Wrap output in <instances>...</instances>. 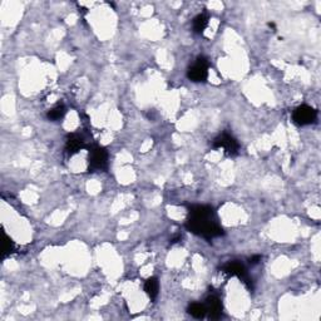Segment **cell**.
Listing matches in <instances>:
<instances>
[{
    "instance_id": "6da1fadb",
    "label": "cell",
    "mask_w": 321,
    "mask_h": 321,
    "mask_svg": "<svg viewBox=\"0 0 321 321\" xmlns=\"http://www.w3.org/2000/svg\"><path fill=\"white\" fill-rule=\"evenodd\" d=\"M186 228L195 235L202 236V237L211 240V238L218 237L223 233L222 227L216 222L215 212L212 207L205 205L192 206L190 208Z\"/></svg>"
},
{
    "instance_id": "7a4b0ae2",
    "label": "cell",
    "mask_w": 321,
    "mask_h": 321,
    "mask_svg": "<svg viewBox=\"0 0 321 321\" xmlns=\"http://www.w3.org/2000/svg\"><path fill=\"white\" fill-rule=\"evenodd\" d=\"M108 166V152L103 147H93L89 150V171H103Z\"/></svg>"
},
{
    "instance_id": "3957f363",
    "label": "cell",
    "mask_w": 321,
    "mask_h": 321,
    "mask_svg": "<svg viewBox=\"0 0 321 321\" xmlns=\"http://www.w3.org/2000/svg\"><path fill=\"white\" fill-rule=\"evenodd\" d=\"M213 148H216V149L222 148L226 154L236 155L238 153V149H240V144L231 134L222 133L213 140Z\"/></svg>"
},
{
    "instance_id": "277c9868",
    "label": "cell",
    "mask_w": 321,
    "mask_h": 321,
    "mask_svg": "<svg viewBox=\"0 0 321 321\" xmlns=\"http://www.w3.org/2000/svg\"><path fill=\"white\" fill-rule=\"evenodd\" d=\"M317 117V112L307 104H302L293 110V122L298 125H308L313 123Z\"/></svg>"
},
{
    "instance_id": "5b68a950",
    "label": "cell",
    "mask_w": 321,
    "mask_h": 321,
    "mask_svg": "<svg viewBox=\"0 0 321 321\" xmlns=\"http://www.w3.org/2000/svg\"><path fill=\"white\" fill-rule=\"evenodd\" d=\"M188 79L195 83L206 82L208 77V62L205 58H198L195 64L188 69Z\"/></svg>"
},
{
    "instance_id": "8992f818",
    "label": "cell",
    "mask_w": 321,
    "mask_h": 321,
    "mask_svg": "<svg viewBox=\"0 0 321 321\" xmlns=\"http://www.w3.org/2000/svg\"><path fill=\"white\" fill-rule=\"evenodd\" d=\"M222 272L227 276H236V277L240 278L248 288H252V285L250 282V278H248L247 272H246V268L242 263L236 262V261H231V262L226 263L222 267Z\"/></svg>"
},
{
    "instance_id": "52a82bcc",
    "label": "cell",
    "mask_w": 321,
    "mask_h": 321,
    "mask_svg": "<svg viewBox=\"0 0 321 321\" xmlns=\"http://www.w3.org/2000/svg\"><path fill=\"white\" fill-rule=\"evenodd\" d=\"M206 311H207V315L210 318H220L222 315V302H221L220 298L217 296H210L206 300Z\"/></svg>"
},
{
    "instance_id": "ba28073f",
    "label": "cell",
    "mask_w": 321,
    "mask_h": 321,
    "mask_svg": "<svg viewBox=\"0 0 321 321\" xmlns=\"http://www.w3.org/2000/svg\"><path fill=\"white\" fill-rule=\"evenodd\" d=\"M84 140L80 135L78 134H70L68 135L67 142H65V150H67L68 154H75L77 152H79L82 148H84Z\"/></svg>"
},
{
    "instance_id": "9c48e42d",
    "label": "cell",
    "mask_w": 321,
    "mask_h": 321,
    "mask_svg": "<svg viewBox=\"0 0 321 321\" xmlns=\"http://www.w3.org/2000/svg\"><path fill=\"white\" fill-rule=\"evenodd\" d=\"M158 290H159V282H158L157 277H149L144 282V291L150 300H154L158 295Z\"/></svg>"
},
{
    "instance_id": "30bf717a",
    "label": "cell",
    "mask_w": 321,
    "mask_h": 321,
    "mask_svg": "<svg viewBox=\"0 0 321 321\" xmlns=\"http://www.w3.org/2000/svg\"><path fill=\"white\" fill-rule=\"evenodd\" d=\"M208 25V17L206 14H200L193 19V32L197 34H202Z\"/></svg>"
},
{
    "instance_id": "8fae6325",
    "label": "cell",
    "mask_w": 321,
    "mask_h": 321,
    "mask_svg": "<svg viewBox=\"0 0 321 321\" xmlns=\"http://www.w3.org/2000/svg\"><path fill=\"white\" fill-rule=\"evenodd\" d=\"M188 313L195 318H203L207 315V311H206V306L203 303L193 302L188 307Z\"/></svg>"
},
{
    "instance_id": "7c38bea8",
    "label": "cell",
    "mask_w": 321,
    "mask_h": 321,
    "mask_svg": "<svg viewBox=\"0 0 321 321\" xmlns=\"http://www.w3.org/2000/svg\"><path fill=\"white\" fill-rule=\"evenodd\" d=\"M65 107L63 104H58L55 105L54 108H52V109L48 112V119L49 120H53V122H55V120H59L62 119L63 117L65 115Z\"/></svg>"
},
{
    "instance_id": "4fadbf2b",
    "label": "cell",
    "mask_w": 321,
    "mask_h": 321,
    "mask_svg": "<svg viewBox=\"0 0 321 321\" xmlns=\"http://www.w3.org/2000/svg\"><path fill=\"white\" fill-rule=\"evenodd\" d=\"M3 236H4V240H3V257H7L14 250V241L5 232L3 233Z\"/></svg>"
},
{
    "instance_id": "5bb4252c",
    "label": "cell",
    "mask_w": 321,
    "mask_h": 321,
    "mask_svg": "<svg viewBox=\"0 0 321 321\" xmlns=\"http://www.w3.org/2000/svg\"><path fill=\"white\" fill-rule=\"evenodd\" d=\"M258 261H261V256H253L252 258H250L251 265H256V263H258Z\"/></svg>"
}]
</instances>
